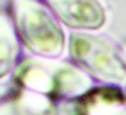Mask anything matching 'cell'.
Segmentation results:
<instances>
[{
    "label": "cell",
    "instance_id": "cell-5",
    "mask_svg": "<svg viewBox=\"0 0 126 115\" xmlns=\"http://www.w3.org/2000/svg\"><path fill=\"white\" fill-rule=\"evenodd\" d=\"M79 100L78 115H126V94L118 86L92 87Z\"/></svg>",
    "mask_w": 126,
    "mask_h": 115
},
{
    "label": "cell",
    "instance_id": "cell-8",
    "mask_svg": "<svg viewBox=\"0 0 126 115\" xmlns=\"http://www.w3.org/2000/svg\"><path fill=\"white\" fill-rule=\"evenodd\" d=\"M15 87H17L15 83H14V86L10 85V83H0V101L4 100L8 94H11L15 90Z\"/></svg>",
    "mask_w": 126,
    "mask_h": 115
},
{
    "label": "cell",
    "instance_id": "cell-1",
    "mask_svg": "<svg viewBox=\"0 0 126 115\" xmlns=\"http://www.w3.org/2000/svg\"><path fill=\"white\" fill-rule=\"evenodd\" d=\"M15 85L51 100H79L93 81L78 65L46 57H28L15 67Z\"/></svg>",
    "mask_w": 126,
    "mask_h": 115
},
{
    "label": "cell",
    "instance_id": "cell-7",
    "mask_svg": "<svg viewBox=\"0 0 126 115\" xmlns=\"http://www.w3.org/2000/svg\"><path fill=\"white\" fill-rule=\"evenodd\" d=\"M18 57L19 42L13 19L0 11V79L6 78L17 67Z\"/></svg>",
    "mask_w": 126,
    "mask_h": 115
},
{
    "label": "cell",
    "instance_id": "cell-3",
    "mask_svg": "<svg viewBox=\"0 0 126 115\" xmlns=\"http://www.w3.org/2000/svg\"><path fill=\"white\" fill-rule=\"evenodd\" d=\"M13 13L17 35L32 53L56 58L64 51L65 35L45 4L39 0H13Z\"/></svg>",
    "mask_w": 126,
    "mask_h": 115
},
{
    "label": "cell",
    "instance_id": "cell-2",
    "mask_svg": "<svg viewBox=\"0 0 126 115\" xmlns=\"http://www.w3.org/2000/svg\"><path fill=\"white\" fill-rule=\"evenodd\" d=\"M69 56L75 65L104 85L126 86V60L107 37L86 32L69 36Z\"/></svg>",
    "mask_w": 126,
    "mask_h": 115
},
{
    "label": "cell",
    "instance_id": "cell-4",
    "mask_svg": "<svg viewBox=\"0 0 126 115\" xmlns=\"http://www.w3.org/2000/svg\"><path fill=\"white\" fill-rule=\"evenodd\" d=\"M56 17L74 29L96 31L107 21L100 0H46Z\"/></svg>",
    "mask_w": 126,
    "mask_h": 115
},
{
    "label": "cell",
    "instance_id": "cell-6",
    "mask_svg": "<svg viewBox=\"0 0 126 115\" xmlns=\"http://www.w3.org/2000/svg\"><path fill=\"white\" fill-rule=\"evenodd\" d=\"M0 115H60V112L54 100L17 86L0 101Z\"/></svg>",
    "mask_w": 126,
    "mask_h": 115
},
{
    "label": "cell",
    "instance_id": "cell-9",
    "mask_svg": "<svg viewBox=\"0 0 126 115\" xmlns=\"http://www.w3.org/2000/svg\"><path fill=\"white\" fill-rule=\"evenodd\" d=\"M122 53H123V57L126 58V42L122 43Z\"/></svg>",
    "mask_w": 126,
    "mask_h": 115
}]
</instances>
